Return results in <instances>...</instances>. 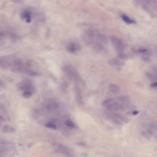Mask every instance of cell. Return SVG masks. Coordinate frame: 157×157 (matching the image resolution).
I'll list each match as a JSON object with an SVG mask.
<instances>
[{"instance_id": "obj_22", "label": "cell", "mask_w": 157, "mask_h": 157, "mask_svg": "<svg viewBox=\"0 0 157 157\" xmlns=\"http://www.w3.org/2000/svg\"><path fill=\"white\" fill-rule=\"evenodd\" d=\"M157 82H155L152 84L151 85V87L152 88H154L157 87Z\"/></svg>"}, {"instance_id": "obj_15", "label": "cell", "mask_w": 157, "mask_h": 157, "mask_svg": "<svg viewBox=\"0 0 157 157\" xmlns=\"http://www.w3.org/2000/svg\"><path fill=\"white\" fill-rule=\"evenodd\" d=\"M45 127L48 128H50L53 130H56V127L55 125L51 123H48L45 125Z\"/></svg>"}, {"instance_id": "obj_20", "label": "cell", "mask_w": 157, "mask_h": 157, "mask_svg": "<svg viewBox=\"0 0 157 157\" xmlns=\"http://www.w3.org/2000/svg\"><path fill=\"white\" fill-rule=\"evenodd\" d=\"M16 130L15 128L13 127H10L9 128V133H13L15 132Z\"/></svg>"}, {"instance_id": "obj_19", "label": "cell", "mask_w": 157, "mask_h": 157, "mask_svg": "<svg viewBox=\"0 0 157 157\" xmlns=\"http://www.w3.org/2000/svg\"><path fill=\"white\" fill-rule=\"evenodd\" d=\"M141 59H142L143 61L146 62H150L151 61L150 58L146 56H143Z\"/></svg>"}, {"instance_id": "obj_16", "label": "cell", "mask_w": 157, "mask_h": 157, "mask_svg": "<svg viewBox=\"0 0 157 157\" xmlns=\"http://www.w3.org/2000/svg\"><path fill=\"white\" fill-rule=\"evenodd\" d=\"M31 92L30 91L25 92L23 95V96L24 98H30L31 97Z\"/></svg>"}, {"instance_id": "obj_25", "label": "cell", "mask_w": 157, "mask_h": 157, "mask_svg": "<svg viewBox=\"0 0 157 157\" xmlns=\"http://www.w3.org/2000/svg\"><path fill=\"white\" fill-rule=\"evenodd\" d=\"M4 85V84L3 82L0 81V86H3Z\"/></svg>"}, {"instance_id": "obj_3", "label": "cell", "mask_w": 157, "mask_h": 157, "mask_svg": "<svg viewBox=\"0 0 157 157\" xmlns=\"http://www.w3.org/2000/svg\"><path fill=\"white\" fill-rule=\"evenodd\" d=\"M145 2L143 4V7L144 9L147 12L150 13V15L153 17H155V14L153 12L152 9L155 10V9H157V3L155 1H144Z\"/></svg>"}, {"instance_id": "obj_13", "label": "cell", "mask_w": 157, "mask_h": 157, "mask_svg": "<svg viewBox=\"0 0 157 157\" xmlns=\"http://www.w3.org/2000/svg\"><path fill=\"white\" fill-rule=\"evenodd\" d=\"M59 149L63 153L67 154H69V150L67 147L63 145H60Z\"/></svg>"}, {"instance_id": "obj_4", "label": "cell", "mask_w": 157, "mask_h": 157, "mask_svg": "<svg viewBox=\"0 0 157 157\" xmlns=\"http://www.w3.org/2000/svg\"><path fill=\"white\" fill-rule=\"evenodd\" d=\"M66 49L68 53L71 54H76L80 51L81 46L77 42L72 41L68 43L66 47Z\"/></svg>"}, {"instance_id": "obj_12", "label": "cell", "mask_w": 157, "mask_h": 157, "mask_svg": "<svg viewBox=\"0 0 157 157\" xmlns=\"http://www.w3.org/2000/svg\"><path fill=\"white\" fill-rule=\"evenodd\" d=\"M145 74L146 77L151 81H155L157 80L156 76L154 75L150 72H147Z\"/></svg>"}, {"instance_id": "obj_1", "label": "cell", "mask_w": 157, "mask_h": 157, "mask_svg": "<svg viewBox=\"0 0 157 157\" xmlns=\"http://www.w3.org/2000/svg\"><path fill=\"white\" fill-rule=\"evenodd\" d=\"M102 105L109 110L115 111L126 109L129 104L122 102L117 97L115 99H106L103 102Z\"/></svg>"}, {"instance_id": "obj_2", "label": "cell", "mask_w": 157, "mask_h": 157, "mask_svg": "<svg viewBox=\"0 0 157 157\" xmlns=\"http://www.w3.org/2000/svg\"><path fill=\"white\" fill-rule=\"evenodd\" d=\"M111 41L114 48L119 54L123 53L125 46L123 41L119 38L115 36L111 37Z\"/></svg>"}, {"instance_id": "obj_11", "label": "cell", "mask_w": 157, "mask_h": 157, "mask_svg": "<svg viewBox=\"0 0 157 157\" xmlns=\"http://www.w3.org/2000/svg\"><path fill=\"white\" fill-rule=\"evenodd\" d=\"M21 17L23 19H25V21L27 23L31 22V16L30 13L28 11H25L22 13Z\"/></svg>"}, {"instance_id": "obj_21", "label": "cell", "mask_w": 157, "mask_h": 157, "mask_svg": "<svg viewBox=\"0 0 157 157\" xmlns=\"http://www.w3.org/2000/svg\"><path fill=\"white\" fill-rule=\"evenodd\" d=\"M151 68L154 73H155L156 74H157V68L155 66H152Z\"/></svg>"}, {"instance_id": "obj_10", "label": "cell", "mask_w": 157, "mask_h": 157, "mask_svg": "<svg viewBox=\"0 0 157 157\" xmlns=\"http://www.w3.org/2000/svg\"><path fill=\"white\" fill-rule=\"evenodd\" d=\"M108 63L111 65L123 66L124 64V62L116 59H110Z\"/></svg>"}, {"instance_id": "obj_14", "label": "cell", "mask_w": 157, "mask_h": 157, "mask_svg": "<svg viewBox=\"0 0 157 157\" xmlns=\"http://www.w3.org/2000/svg\"><path fill=\"white\" fill-rule=\"evenodd\" d=\"M65 124L68 127L73 128L74 127V125L72 122L70 120H68L65 123Z\"/></svg>"}, {"instance_id": "obj_5", "label": "cell", "mask_w": 157, "mask_h": 157, "mask_svg": "<svg viewBox=\"0 0 157 157\" xmlns=\"http://www.w3.org/2000/svg\"><path fill=\"white\" fill-rule=\"evenodd\" d=\"M132 50L133 52L134 53H137L149 56L151 54V51L147 48H140L137 49L133 48Z\"/></svg>"}, {"instance_id": "obj_6", "label": "cell", "mask_w": 157, "mask_h": 157, "mask_svg": "<svg viewBox=\"0 0 157 157\" xmlns=\"http://www.w3.org/2000/svg\"><path fill=\"white\" fill-rule=\"evenodd\" d=\"M112 116L115 118L117 119H119L121 120L125 123H128L129 122V120L126 117L120 114L116 113H109Z\"/></svg>"}, {"instance_id": "obj_8", "label": "cell", "mask_w": 157, "mask_h": 157, "mask_svg": "<svg viewBox=\"0 0 157 157\" xmlns=\"http://www.w3.org/2000/svg\"><path fill=\"white\" fill-rule=\"evenodd\" d=\"M108 89L110 92L114 94H117L120 92V89L116 85L113 84H110Z\"/></svg>"}, {"instance_id": "obj_23", "label": "cell", "mask_w": 157, "mask_h": 157, "mask_svg": "<svg viewBox=\"0 0 157 157\" xmlns=\"http://www.w3.org/2000/svg\"><path fill=\"white\" fill-rule=\"evenodd\" d=\"M5 121V119L2 116H0V122H4Z\"/></svg>"}, {"instance_id": "obj_24", "label": "cell", "mask_w": 157, "mask_h": 157, "mask_svg": "<svg viewBox=\"0 0 157 157\" xmlns=\"http://www.w3.org/2000/svg\"><path fill=\"white\" fill-rule=\"evenodd\" d=\"M138 114V112L137 111H134L132 113V114L133 115H136Z\"/></svg>"}, {"instance_id": "obj_18", "label": "cell", "mask_w": 157, "mask_h": 157, "mask_svg": "<svg viewBox=\"0 0 157 157\" xmlns=\"http://www.w3.org/2000/svg\"><path fill=\"white\" fill-rule=\"evenodd\" d=\"M9 127L8 125H4L3 130V133H9Z\"/></svg>"}, {"instance_id": "obj_7", "label": "cell", "mask_w": 157, "mask_h": 157, "mask_svg": "<svg viewBox=\"0 0 157 157\" xmlns=\"http://www.w3.org/2000/svg\"><path fill=\"white\" fill-rule=\"evenodd\" d=\"M106 115L108 119L115 124L118 125H121L123 124L121 122L111 115L109 113H107Z\"/></svg>"}, {"instance_id": "obj_17", "label": "cell", "mask_w": 157, "mask_h": 157, "mask_svg": "<svg viewBox=\"0 0 157 157\" xmlns=\"http://www.w3.org/2000/svg\"><path fill=\"white\" fill-rule=\"evenodd\" d=\"M118 56L119 58L122 59H125L128 58L127 55L123 53L119 54Z\"/></svg>"}, {"instance_id": "obj_9", "label": "cell", "mask_w": 157, "mask_h": 157, "mask_svg": "<svg viewBox=\"0 0 157 157\" xmlns=\"http://www.w3.org/2000/svg\"><path fill=\"white\" fill-rule=\"evenodd\" d=\"M122 18L123 20L127 24H136V22L133 19H131L130 17L125 14H123L122 16Z\"/></svg>"}]
</instances>
